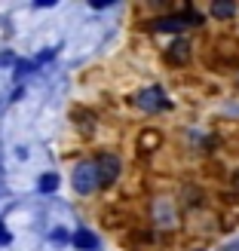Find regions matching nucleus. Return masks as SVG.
Returning <instances> with one entry per match:
<instances>
[{"label":"nucleus","instance_id":"f257e3e1","mask_svg":"<svg viewBox=\"0 0 239 251\" xmlns=\"http://www.w3.org/2000/svg\"><path fill=\"white\" fill-rule=\"evenodd\" d=\"M95 184H98L95 166H77V172H74V187H77V193H92Z\"/></svg>","mask_w":239,"mask_h":251},{"label":"nucleus","instance_id":"f03ea898","mask_svg":"<svg viewBox=\"0 0 239 251\" xmlns=\"http://www.w3.org/2000/svg\"><path fill=\"white\" fill-rule=\"evenodd\" d=\"M95 172H98V184H110L120 172V159L117 156H102L95 162Z\"/></svg>","mask_w":239,"mask_h":251},{"label":"nucleus","instance_id":"7ed1b4c3","mask_svg":"<svg viewBox=\"0 0 239 251\" xmlns=\"http://www.w3.org/2000/svg\"><path fill=\"white\" fill-rule=\"evenodd\" d=\"M193 22H199L196 12H184V16H169V19H159V22H157V28H162V31H178V28H184V25H193Z\"/></svg>","mask_w":239,"mask_h":251},{"label":"nucleus","instance_id":"20e7f679","mask_svg":"<svg viewBox=\"0 0 239 251\" xmlns=\"http://www.w3.org/2000/svg\"><path fill=\"white\" fill-rule=\"evenodd\" d=\"M141 107H147V110H159V107H166V101H162V92H159V89L144 92V95H141Z\"/></svg>","mask_w":239,"mask_h":251},{"label":"nucleus","instance_id":"39448f33","mask_svg":"<svg viewBox=\"0 0 239 251\" xmlns=\"http://www.w3.org/2000/svg\"><path fill=\"white\" fill-rule=\"evenodd\" d=\"M74 245L83 248V251H92L95 248V236L89 230H80V233H74Z\"/></svg>","mask_w":239,"mask_h":251},{"label":"nucleus","instance_id":"423d86ee","mask_svg":"<svg viewBox=\"0 0 239 251\" xmlns=\"http://www.w3.org/2000/svg\"><path fill=\"white\" fill-rule=\"evenodd\" d=\"M187 55H190V52H187V43H175L169 49V61H172V65H184Z\"/></svg>","mask_w":239,"mask_h":251},{"label":"nucleus","instance_id":"0eeeda50","mask_svg":"<svg viewBox=\"0 0 239 251\" xmlns=\"http://www.w3.org/2000/svg\"><path fill=\"white\" fill-rule=\"evenodd\" d=\"M55 187H58V178H55V175H43V178H40V190L46 193V190H55Z\"/></svg>","mask_w":239,"mask_h":251},{"label":"nucleus","instance_id":"6e6552de","mask_svg":"<svg viewBox=\"0 0 239 251\" xmlns=\"http://www.w3.org/2000/svg\"><path fill=\"white\" fill-rule=\"evenodd\" d=\"M233 3H215V16H221V19H227V16H233Z\"/></svg>","mask_w":239,"mask_h":251},{"label":"nucleus","instance_id":"1a4fd4ad","mask_svg":"<svg viewBox=\"0 0 239 251\" xmlns=\"http://www.w3.org/2000/svg\"><path fill=\"white\" fill-rule=\"evenodd\" d=\"M0 242H3V245L9 242V233H6V227H3V224H0Z\"/></svg>","mask_w":239,"mask_h":251}]
</instances>
